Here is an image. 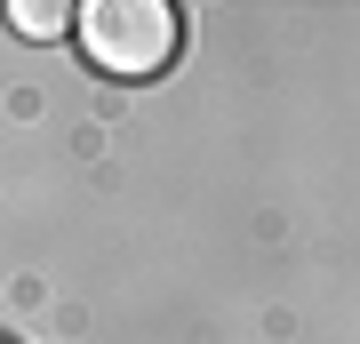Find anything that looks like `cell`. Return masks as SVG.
<instances>
[{"label":"cell","mask_w":360,"mask_h":344,"mask_svg":"<svg viewBox=\"0 0 360 344\" xmlns=\"http://www.w3.org/2000/svg\"><path fill=\"white\" fill-rule=\"evenodd\" d=\"M176 40H184V16L168 8V0H89V8H80V49H89V64L112 72V80L168 72Z\"/></svg>","instance_id":"6da1fadb"},{"label":"cell","mask_w":360,"mask_h":344,"mask_svg":"<svg viewBox=\"0 0 360 344\" xmlns=\"http://www.w3.org/2000/svg\"><path fill=\"white\" fill-rule=\"evenodd\" d=\"M8 25L25 40H56L65 25H80V8H56V0H8Z\"/></svg>","instance_id":"7a4b0ae2"}]
</instances>
